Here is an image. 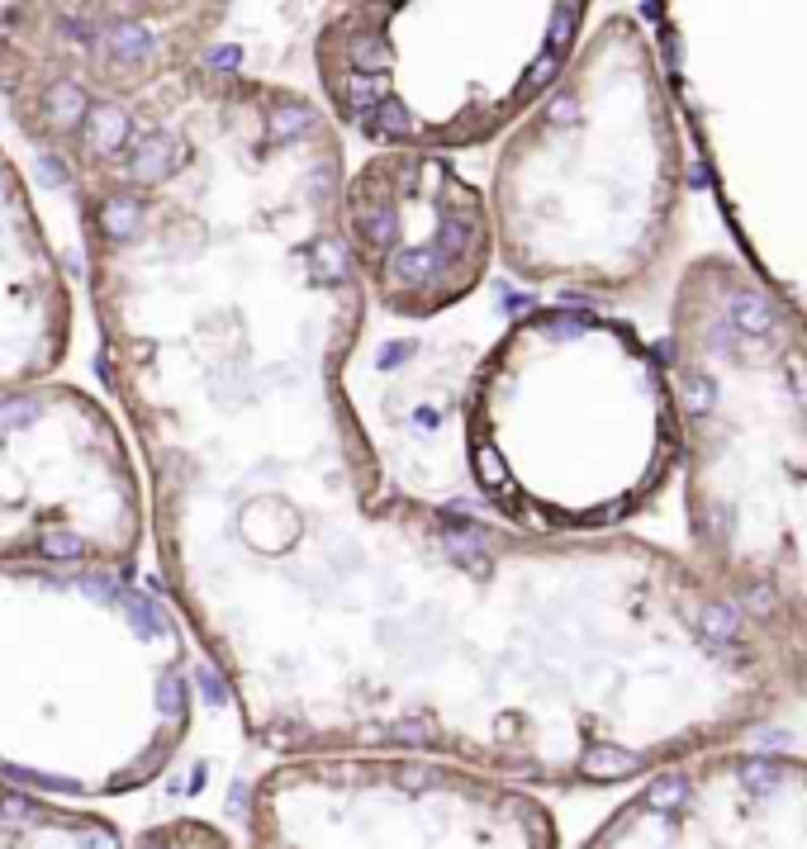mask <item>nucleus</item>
I'll return each instance as SVG.
<instances>
[{
  "instance_id": "f257e3e1",
  "label": "nucleus",
  "mask_w": 807,
  "mask_h": 849,
  "mask_svg": "<svg viewBox=\"0 0 807 849\" xmlns=\"http://www.w3.org/2000/svg\"><path fill=\"white\" fill-rule=\"evenodd\" d=\"M53 166L162 594L252 746L427 750L527 788H618L798 698L670 546L385 489L347 399L367 290L323 104L210 48L96 100Z\"/></svg>"
},
{
  "instance_id": "f03ea898",
  "label": "nucleus",
  "mask_w": 807,
  "mask_h": 849,
  "mask_svg": "<svg viewBox=\"0 0 807 849\" xmlns=\"http://www.w3.org/2000/svg\"><path fill=\"white\" fill-rule=\"evenodd\" d=\"M674 395L688 560L807 698V323L736 257L674 280Z\"/></svg>"
},
{
  "instance_id": "7ed1b4c3",
  "label": "nucleus",
  "mask_w": 807,
  "mask_h": 849,
  "mask_svg": "<svg viewBox=\"0 0 807 849\" xmlns=\"http://www.w3.org/2000/svg\"><path fill=\"white\" fill-rule=\"evenodd\" d=\"M494 257L561 299H628L666 266L684 209V138L656 43L598 24L513 114L489 172Z\"/></svg>"
},
{
  "instance_id": "20e7f679",
  "label": "nucleus",
  "mask_w": 807,
  "mask_h": 849,
  "mask_svg": "<svg viewBox=\"0 0 807 849\" xmlns=\"http://www.w3.org/2000/svg\"><path fill=\"white\" fill-rule=\"evenodd\" d=\"M195 726V646L128 570L0 565V774L62 802L158 783Z\"/></svg>"
},
{
  "instance_id": "39448f33",
  "label": "nucleus",
  "mask_w": 807,
  "mask_h": 849,
  "mask_svg": "<svg viewBox=\"0 0 807 849\" xmlns=\"http://www.w3.org/2000/svg\"><path fill=\"white\" fill-rule=\"evenodd\" d=\"M461 461L509 527L618 532L680 470L666 357L589 304L518 313L465 380Z\"/></svg>"
},
{
  "instance_id": "423d86ee",
  "label": "nucleus",
  "mask_w": 807,
  "mask_h": 849,
  "mask_svg": "<svg viewBox=\"0 0 807 849\" xmlns=\"http://www.w3.org/2000/svg\"><path fill=\"white\" fill-rule=\"evenodd\" d=\"M650 15L746 266L807 323V0H650Z\"/></svg>"
},
{
  "instance_id": "0eeeda50",
  "label": "nucleus",
  "mask_w": 807,
  "mask_h": 849,
  "mask_svg": "<svg viewBox=\"0 0 807 849\" xmlns=\"http://www.w3.org/2000/svg\"><path fill=\"white\" fill-rule=\"evenodd\" d=\"M247 840L262 849L475 845L551 849L556 816L527 783L427 750H299L247 788Z\"/></svg>"
},
{
  "instance_id": "6e6552de",
  "label": "nucleus",
  "mask_w": 807,
  "mask_h": 849,
  "mask_svg": "<svg viewBox=\"0 0 807 849\" xmlns=\"http://www.w3.org/2000/svg\"><path fill=\"white\" fill-rule=\"evenodd\" d=\"M148 485L124 417L67 380L0 395V565L134 570Z\"/></svg>"
},
{
  "instance_id": "1a4fd4ad",
  "label": "nucleus",
  "mask_w": 807,
  "mask_h": 849,
  "mask_svg": "<svg viewBox=\"0 0 807 849\" xmlns=\"http://www.w3.org/2000/svg\"><path fill=\"white\" fill-rule=\"evenodd\" d=\"M337 219L361 290L399 323L451 313L494 266L485 190L442 148L381 142L343 176Z\"/></svg>"
},
{
  "instance_id": "9d476101",
  "label": "nucleus",
  "mask_w": 807,
  "mask_h": 849,
  "mask_svg": "<svg viewBox=\"0 0 807 849\" xmlns=\"http://www.w3.org/2000/svg\"><path fill=\"white\" fill-rule=\"evenodd\" d=\"M589 849L807 845V754L708 746L650 769Z\"/></svg>"
},
{
  "instance_id": "9b49d317",
  "label": "nucleus",
  "mask_w": 807,
  "mask_h": 849,
  "mask_svg": "<svg viewBox=\"0 0 807 849\" xmlns=\"http://www.w3.org/2000/svg\"><path fill=\"white\" fill-rule=\"evenodd\" d=\"M76 299L15 157L0 148V395L72 357Z\"/></svg>"
},
{
  "instance_id": "f8f14e48",
  "label": "nucleus",
  "mask_w": 807,
  "mask_h": 849,
  "mask_svg": "<svg viewBox=\"0 0 807 849\" xmlns=\"http://www.w3.org/2000/svg\"><path fill=\"white\" fill-rule=\"evenodd\" d=\"M124 845L120 821L34 792L0 774V849H114Z\"/></svg>"
},
{
  "instance_id": "ddd939ff",
  "label": "nucleus",
  "mask_w": 807,
  "mask_h": 849,
  "mask_svg": "<svg viewBox=\"0 0 807 849\" xmlns=\"http://www.w3.org/2000/svg\"><path fill=\"white\" fill-rule=\"evenodd\" d=\"M176 826L181 831H148V835H142V840H148V845H166V840H210V845H228L224 840V835H210V831H190L195 826V821H176Z\"/></svg>"
}]
</instances>
